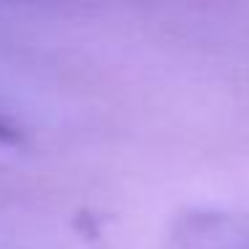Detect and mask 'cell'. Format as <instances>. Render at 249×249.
Instances as JSON below:
<instances>
[{"label": "cell", "instance_id": "obj_1", "mask_svg": "<svg viewBox=\"0 0 249 249\" xmlns=\"http://www.w3.org/2000/svg\"><path fill=\"white\" fill-rule=\"evenodd\" d=\"M169 249H249V222L222 209H190L174 220Z\"/></svg>", "mask_w": 249, "mask_h": 249}, {"label": "cell", "instance_id": "obj_2", "mask_svg": "<svg viewBox=\"0 0 249 249\" xmlns=\"http://www.w3.org/2000/svg\"><path fill=\"white\" fill-rule=\"evenodd\" d=\"M14 137H17V134H14V129H8V126L0 121V140H14Z\"/></svg>", "mask_w": 249, "mask_h": 249}]
</instances>
